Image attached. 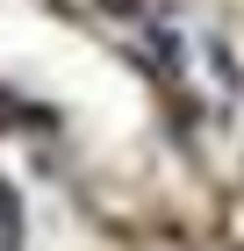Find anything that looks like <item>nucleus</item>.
Masks as SVG:
<instances>
[{
	"instance_id": "1",
	"label": "nucleus",
	"mask_w": 244,
	"mask_h": 251,
	"mask_svg": "<svg viewBox=\"0 0 244 251\" xmlns=\"http://www.w3.org/2000/svg\"><path fill=\"white\" fill-rule=\"evenodd\" d=\"M0 251H22V223H15V194L0 179Z\"/></svg>"
}]
</instances>
